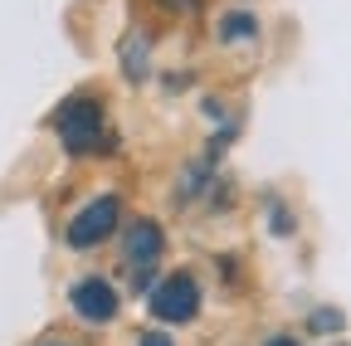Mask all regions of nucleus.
Wrapping results in <instances>:
<instances>
[{"mask_svg":"<svg viewBox=\"0 0 351 346\" xmlns=\"http://www.w3.org/2000/svg\"><path fill=\"white\" fill-rule=\"evenodd\" d=\"M142 346H176V341H171V336H147Z\"/></svg>","mask_w":351,"mask_h":346,"instance_id":"nucleus-6","label":"nucleus"},{"mask_svg":"<svg viewBox=\"0 0 351 346\" xmlns=\"http://www.w3.org/2000/svg\"><path fill=\"white\" fill-rule=\"evenodd\" d=\"M269 346H298V341H293V336H274Z\"/></svg>","mask_w":351,"mask_h":346,"instance_id":"nucleus-7","label":"nucleus"},{"mask_svg":"<svg viewBox=\"0 0 351 346\" xmlns=\"http://www.w3.org/2000/svg\"><path fill=\"white\" fill-rule=\"evenodd\" d=\"M49 346H59V341H49Z\"/></svg>","mask_w":351,"mask_h":346,"instance_id":"nucleus-8","label":"nucleus"},{"mask_svg":"<svg viewBox=\"0 0 351 346\" xmlns=\"http://www.w3.org/2000/svg\"><path fill=\"white\" fill-rule=\"evenodd\" d=\"M69 302H73V312H78L83 322H112V317H117V288H112L108 278H83V283H73Z\"/></svg>","mask_w":351,"mask_h":346,"instance_id":"nucleus-4","label":"nucleus"},{"mask_svg":"<svg viewBox=\"0 0 351 346\" xmlns=\"http://www.w3.org/2000/svg\"><path fill=\"white\" fill-rule=\"evenodd\" d=\"M161 249H166V234H161V225H152V220H132V225L122 230V254H127L132 269H152L156 258H161Z\"/></svg>","mask_w":351,"mask_h":346,"instance_id":"nucleus-5","label":"nucleus"},{"mask_svg":"<svg viewBox=\"0 0 351 346\" xmlns=\"http://www.w3.org/2000/svg\"><path fill=\"white\" fill-rule=\"evenodd\" d=\"M200 312V283L191 273H171L152 288V317L161 322H191Z\"/></svg>","mask_w":351,"mask_h":346,"instance_id":"nucleus-3","label":"nucleus"},{"mask_svg":"<svg viewBox=\"0 0 351 346\" xmlns=\"http://www.w3.org/2000/svg\"><path fill=\"white\" fill-rule=\"evenodd\" d=\"M54 127H59V137H64L69 151H98V147L108 142V127H103L98 98H69V103L59 108Z\"/></svg>","mask_w":351,"mask_h":346,"instance_id":"nucleus-1","label":"nucleus"},{"mask_svg":"<svg viewBox=\"0 0 351 346\" xmlns=\"http://www.w3.org/2000/svg\"><path fill=\"white\" fill-rule=\"evenodd\" d=\"M117 214H122V200H117V195L88 200V205L73 214V220H69V230H64L69 249H98V244L117 230Z\"/></svg>","mask_w":351,"mask_h":346,"instance_id":"nucleus-2","label":"nucleus"}]
</instances>
